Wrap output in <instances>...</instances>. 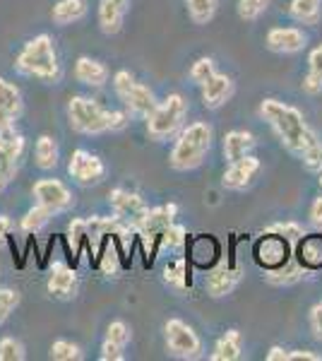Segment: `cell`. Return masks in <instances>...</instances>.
<instances>
[{"mask_svg":"<svg viewBox=\"0 0 322 361\" xmlns=\"http://www.w3.org/2000/svg\"><path fill=\"white\" fill-rule=\"evenodd\" d=\"M257 114L272 128V133L279 137V142L298 159L318 142L315 130L306 123L303 114L296 106H291V104H284L279 99H262Z\"/></svg>","mask_w":322,"mask_h":361,"instance_id":"obj_1","label":"cell"},{"mask_svg":"<svg viewBox=\"0 0 322 361\" xmlns=\"http://www.w3.org/2000/svg\"><path fill=\"white\" fill-rule=\"evenodd\" d=\"M15 73L39 82H58L63 75L61 61H58L56 42L51 34H37L15 56Z\"/></svg>","mask_w":322,"mask_h":361,"instance_id":"obj_2","label":"cell"},{"mask_svg":"<svg viewBox=\"0 0 322 361\" xmlns=\"http://www.w3.org/2000/svg\"><path fill=\"white\" fill-rule=\"evenodd\" d=\"M214 145V128L204 121L185 123L183 130L173 137V147L168 154V166L178 173L195 171L204 164L209 149Z\"/></svg>","mask_w":322,"mask_h":361,"instance_id":"obj_3","label":"cell"},{"mask_svg":"<svg viewBox=\"0 0 322 361\" xmlns=\"http://www.w3.org/2000/svg\"><path fill=\"white\" fill-rule=\"evenodd\" d=\"M188 111H190L188 99L180 94V92H171V94H166L154 106V111L144 118L147 135L154 140V142H166V140H173L185 128Z\"/></svg>","mask_w":322,"mask_h":361,"instance_id":"obj_4","label":"cell"},{"mask_svg":"<svg viewBox=\"0 0 322 361\" xmlns=\"http://www.w3.org/2000/svg\"><path fill=\"white\" fill-rule=\"evenodd\" d=\"M68 123L78 135H106V133H113V109L101 106L92 97L75 94L68 102Z\"/></svg>","mask_w":322,"mask_h":361,"instance_id":"obj_5","label":"cell"},{"mask_svg":"<svg viewBox=\"0 0 322 361\" xmlns=\"http://www.w3.org/2000/svg\"><path fill=\"white\" fill-rule=\"evenodd\" d=\"M113 92H116V97H118V102L123 104V109H125L132 118L144 121L154 111L156 104H159L154 92H151L147 85L140 82L130 70H118V73L113 75Z\"/></svg>","mask_w":322,"mask_h":361,"instance_id":"obj_6","label":"cell"},{"mask_svg":"<svg viewBox=\"0 0 322 361\" xmlns=\"http://www.w3.org/2000/svg\"><path fill=\"white\" fill-rule=\"evenodd\" d=\"M163 345H166L168 357L180 361H197L204 354L202 337L195 333L190 323L180 318H168L163 323Z\"/></svg>","mask_w":322,"mask_h":361,"instance_id":"obj_7","label":"cell"},{"mask_svg":"<svg viewBox=\"0 0 322 361\" xmlns=\"http://www.w3.org/2000/svg\"><path fill=\"white\" fill-rule=\"evenodd\" d=\"M109 173L106 161L99 154L89 152V149H75L68 159V176L80 185V188H94V185L104 183Z\"/></svg>","mask_w":322,"mask_h":361,"instance_id":"obj_8","label":"cell"},{"mask_svg":"<svg viewBox=\"0 0 322 361\" xmlns=\"http://www.w3.org/2000/svg\"><path fill=\"white\" fill-rule=\"evenodd\" d=\"M27 149V140L17 128L0 133V193L15 180L20 171L22 157Z\"/></svg>","mask_w":322,"mask_h":361,"instance_id":"obj_9","label":"cell"},{"mask_svg":"<svg viewBox=\"0 0 322 361\" xmlns=\"http://www.w3.org/2000/svg\"><path fill=\"white\" fill-rule=\"evenodd\" d=\"M175 217H178V205L175 202H163V205L149 207L147 214L135 226V234L142 238V243L147 248H156L161 234L175 222Z\"/></svg>","mask_w":322,"mask_h":361,"instance_id":"obj_10","label":"cell"},{"mask_svg":"<svg viewBox=\"0 0 322 361\" xmlns=\"http://www.w3.org/2000/svg\"><path fill=\"white\" fill-rule=\"evenodd\" d=\"M255 263L262 267V270H274V267H282L294 258V243L286 241L284 236L279 234H269V231H262L260 238L255 241Z\"/></svg>","mask_w":322,"mask_h":361,"instance_id":"obj_11","label":"cell"},{"mask_svg":"<svg viewBox=\"0 0 322 361\" xmlns=\"http://www.w3.org/2000/svg\"><path fill=\"white\" fill-rule=\"evenodd\" d=\"M32 195L39 205L49 207L56 217L58 214H66L68 209L75 207L73 190H70L61 178H39L32 188Z\"/></svg>","mask_w":322,"mask_h":361,"instance_id":"obj_12","label":"cell"},{"mask_svg":"<svg viewBox=\"0 0 322 361\" xmlns=\"http://www.w3.org/2000/svg\"><path fill=\"white\" fill-rule=\"evenodd\" d=\"M243 279V270L226 260H221L219 265H214L212 270L204 275V292L212 299H224V296L233 294L238 289Z\"/></svg>","mask_w":322,"mask_h":361,"instance_id":"obj_13","label":"cell"},{"mask_svg":"<svg viewBox=\"0 0 322 361\" xmlns=\"http://www.w3.org/2000/svg\"><path fill=\"white\" fill-rule=\"evenodd\" d=\"M109 205L113 209V214H118L123 222H128L132 226H137L140 219L147 214V200H144L140 193H135V190H128V188H113L109 193Z\"/></svg>","mask_w":322,"mask_h":361,"instance_id":"obj_14","label":"cell"},{"mask_svg":"<svg viewBox=\"0 0 322 361\" xmlns=\"http://www.w3.org/2000/svg\"><path fill=\"white\" fill-rule=\"evenodd\" d=\"M260 171H262V161L257 157L248 154L226 166L224 176H221V185L226 190H233V193H241V190H248L253 185V180L257 178Z\"/></svg>","mask_w":322,"mask_h":361,"instance_id":"obj_15","label":"cell"},{"mask_svg":"<svg viewBox=\"0 0 322 361\" xmlns=\"http://www.w3.org/2000/svg\"><path fill=\"white\" fill-rule=\"evenodd\" d=\"M46 292H49L58 301H70L75 299L80 292V277L75 272V267H70L68 263H54L46 277Z\"/></svg>","mask_w":322,"mask_h":361,"instance_id":"obj_16","label":"cell"},{"mask_svg":"<svg viewBox=\"0 0 322 361\" xmlns=\"http://www.w3.org/2000/svg\"><path fill=\"white\" fill-rule=\"evenodd\" d=\"M265 44L272 54L279 56H294L306 51L308 46V34L298 27H272L265 37Z\"/></svg>","mask_w":322,"mask_h":361,"instance_id":"obj_17","label":"cell"},{"mask_svg":"<svg viewBox=\"0 0 322 361\" xmlns=\"http://www.w3.org/2000/svg\"><path fill=\"white\" fill-rule=\"evenodd\" d=\"M132 340V330L125 320H111L106 335L101 340V352L99 359L101 361H125V349Z\"/></svg>","mask_w":322,"mask_h":361,"instance_id":"obj_18","label":"cell"},{"mask_svg":"<svg viewBox=\"0 0 322 361\" xmlns=\"http://www.w3.org/2000/svg\"><path fill=\"white\" fill-rule=\"evenodd\" d=\"M233 92H236V82H233V78L226 73H219V70H216L212 78L200 87L202 104H204V109H209V111H216V109L226 106V104L231 102Z\"/></svg>","mask_w":322,"mask_h":361,"instance_id":"obj_19","label":"cell"},{"mask_svg":"<svg viewBox=\"0 0 322 361\" xmlns=\"http://www.w3.org/2000/svg\"><path fill=\"white\" fill-rule=\"evenodd\" d=\"M128 13H130V0H99L97 20L101 32L109 34V37L118 34L125 25Z\"/></svg>","mask_w":322,"mask_h":361,"instance_id":"obj_20","label":"cell"},{"mask_svg":"<svg viewBox=\"0 0 322 361\" xmlns=\"http://www.w3.org/2000/svg\"><path fill=\"white\" fill-rule=\"evenodd\" d=\"M75 80L85 87H92V90H99L111 80V70L106 63H101L99 58L92 56H80L75 61Z\"/></svg>","mask_w":322,"mask_h":361,"instance_id":"obj_21","label":"cell"},{"mask_svg":"<svg viewBox=\"0 0 322 361\" xmlns=\"http://www.w3.org/2000/svg\"><path fill=\"white\" fill-rule=\"evenodd\" d=\"M294 258L296 263L308 272H315L322 267V236L306 234L294 243Z\"/></svg>","mask_w":322,"mask_h":361,"instance_id":"obj_22","label":"cell"},{"mask_svg":"<svg viewBox=\"0 0 322 361\" xmlns=\"http://www.w3.org/2000/svg\"><path fill=\"white\" fill-rule=\"evenodd\" d=\"M257 140L250 130H228L224 140H221V154H224L226 164L231 161H238L243 157L253 154Z\"/></svg>","mask_w":322,"mask_h":361,"instance_id":"obj_23","label":"cell"},{"mask_svg":"<svg viewBox=\"0 0 322 361\" xmlns=\"http://www.w3.org/2000/svg\"><path fill=\"white\" fill-rule=\"evenodd\" d=\"M241 357H243V333L238 328H228L214 342L212 354H209L212 361H238Z\"/></svg>","mask_w":322,"mask_h":361,"instance_id":"obj_24","label":"cell"},{"mask_svg":"<svg viewBox=\"0 0 322 361\" xmlns=\"http://www.w3.org/2000/svg\"><path fill=\"white\" fill-rule=\"evenodd\" d=\"M87 15H89L87 0H58L54 8H51V20H54V25L58 27L78 25Z\"/></svg>","mask_w":322,"mask_h":361,"instance_id":"obj_25","label":"cell"},{"mask_svg":"<svg viewBox=\"0 0 322 361\" xmlns=\"http://www.w3.org/2000/svg\"><path fill=\"white\" fill-rule=\"evenodd\" d=\"M61 161V147H58L56 137L51 135H39L37 145H34V164L41 171H54Z\"/></svg>","mask_w":322,"mask_h":361,"instance_id":"obj_26","label":"cell"},{"mask_svg":"<svg viewBox=\"0 0 322 361\" xmlns=\"http://www.w3.org/2000/svg\"><path fill=\"white\" fill-rule=\"evenodd\" d=\"M306 275H308V270H303V267L296 263V258H291L289 263L282 267L265 270V282L272 284V287H291V284L301 282Z\"/></svg>","mask_w":322,"mask_h":361,"instance_id":"obj_27","label":"cell"},{"mask_svg":"<svg viewBox=\"0 0 322 361\" xmlns=\"http://www.w3.org/2000/svg\"><path fill=\"white\" fill-rule=\"evenodd\" d=\"M161 279L168 289L183 292L188 287V258H171L161 270Z\"/></svg>","mask_w":322,"mask_h":361,"instance_id":"obj_28","label":"cell"},{"mask_svg":"<svg viewBox=\"0 0 322 361\" xmlns=\"http://www.w3.org/2000/svg\"><path fill=\"white\" fill-rule=\"evenodd\" d=\"M54 217H56V214L51 212L49 207L34 202V205L29 207L25 214H22L20 226H22V231H27V234H39V231H44L46 226L51 224V219H54Z\"/></svg>","mask_w":322,"mask_h":361,"instance_id":"obj_29","label":"cell"},{"mask_svg":"<svg viewBox=\"0 0 322 361\" xmlns=\"http://www.w3.org/2000/svg\"><path fill=\"white\" fill-rule=\"evenodd\" d=\"M289 15L301 25H318L322 17V0H291Z\"/></svg>","mask_w":322,"mask_h":361,"instance_id":"obj_30","label":"cell"},{"mask_svg":"<svg viewBox=\"0 0 322 361\" xmlns=\"http://www.w3.org/2000/svg\"><path fill=\"white\" fill-rule=\"evenodd\" d=\"M185 10H188V17L192 20V25L204 27L216 17V10H219V0H183Z\"/></svg>","mask_w":322,"mask_h":361,"instance_id":"obj_31","label":"cell"},{"mask_svg":"<svg viewBox=\"0 0 322 361\" xmlns=\"http://www.w3.org/2000/svg\"><path fill=\"white\" fill-rule=\"evenodd\" d=\"M0 109L17 116H22V111H25V99H22L20 87L5 78H0Z\"/></svg>","mask_w":322,"mask_h":361,"instance_id":"obj_32","label":"cell"},{"mask_svg":"<svg viewBox=\"0 0 322 361\" xmlns=\"http://www.w3.org/2000/svg\"><path fill=\"white\" fill-rule=\"evenodd\" d=\"M185 243H188V229H185L183 224L173 222V224L168 226V229L161 234L159 246H156V248L168 250V253H180V250L185 248Z\"/></svg>","mask_w":322,"mask_h":361,"instance_id":"obj_33","label":"cell"},{"mask_svg":"<svg viewBox=\"0 0 322 361\" xmlns=\"http://www.w3.org/2000/svg\"><path fill=\"white\" fill-rule=\"evenodd\" d=\"M99 270H101L104 277L120 275V258H118V250H116V243L111 241V238L104 243L101 255H99Z\"/></svg>","mask_w":322,"mask_h":361,"instance_id":"obj_34","label":"cell"},{"mask_svg":"<svg viewBox=\"0 0 322 361\" xmlns=\"http://www.w3.org/2000/svg\"><path fill=\"white\" fill-rule=\"evenodd\" d=\"M49 357L54 361H80L82 357H85V352H82V347L78 345V342L61 337V340H56L54 345H51Z\"/></svg>","mask_w":322,"mask_h":361,"instance_id":"obj_35","label":"cell"},{"mask_svg":"<svg viewBox=\"0 0 322 361\" xmlns=\"http://www.w3.org/2000/svg\"><path fill=\"white\" fill-rule=\"evenodd\" d=\"M27 359V347L20 337L5 335L0 337V361H25Z\"/></svg>","mask_w":322,"mask_h":361,"instance_id":"obj_36","label":"cell"},{"mask_svg":"<svg viewBox=\"0 0 322 361\" xmlns=\"http://www.w3.org/2000/svg\"><path fill=\"white\" fill-rule=\"evenodd\" d=\"M214 73H216V63H214V58L202 56V58H197V61L190 66V70H188V78H190V82H192V85L202 87L204 82H207L209 78H212Z\"/></svg>","mask_w":322,"mask_h":361,"instance_id":"obj_37","label":"cell"},{"mask_svg":"<svg viewBox=\"0 0 322 361\" xmlns=\"http://www.w3.org/2000/svg\"><path fill=\"white\" fill-rule=\"evenodd\" d=\"M269 10V0H238L236 13L243 22H257Z\"/></svg>","mask_w":322,"mask_h":361,"instance_id":"obj_38","label":"cell"},{"mask_svg":"<svg viewBox=\"0 0 322 361\" xmlns=\"http://www.w3.org/2000/svg\"><path fill=\"white\" fill-rule=\"evenodd\" d=\"M22 296L17 289H10V287H0V325L5 323L13 313L17 311V306H20Z\"/></svg>","mask_w":322,"mask_h":361,"instance_id":"obj_39","label":"cell"},{"mask_svg":"<svg viewBox=\"0 0 322 361\" xmlns=\"http://www.w3.org/2000/svg\"><path fill=\"white\" fill-rule=\"evenodd\" d=\"M262 231L279 234V236H284L286 241H291V243H296L301 236H306V229H303V224H298V222H274V224L265 226Z\"/></svg>","mask_w":322,"mask_h":361,"instance_id":"obj_40","label":"cell"},{"mask_svg":"<svg viewBox=\"0 0 322 361\" xmlns=\"http://www.w3.org/2000/svg\"><path fill=\"white\" fill-rule=\"evenodd\" d=\"M68 238L70 243H73V248H80L82 243H89V238H87V222L85 219H73V222L68 224Z\"/></svg>","mask_w":322,"mask_h":361,"instance_id":"obj_41","label":"cell"},{"mask_svg":"<svg viewBox=\"0 0 322 361\" xmlns=\"http://www.w3.org/2000/svg\"><path fill=\"white\" fill-rule=\"evenodd\" d=\"M301 161L306 164V169H310V171H315V173L322 171V142H320V140L308 149L306 154L301 157Z\"/></svg>","mask_w":322,"mask_h":361,"instance_id":"obj_42","label":"cell"},{"mask_svg":"<svg viewBox=\"0 0 322 361\" xmlns=\"http://www.w3.org/2000/svg\"><path fill=\"white\" fill-rule=\"evenodd\" d=\"M301 87H303V92L310 94V97L320 94V92H322V75L313 73V70H308L306 78H303V82H301Z\"/></svg>","mask_w":322,"mask_h":361,"instance_id":"obj_43","label":"cell"},{"mask_svg":"<svg viewBox=\"0 0 322 361\" xmlns=\"http://www.w3.org/2000/svg\"><path fill=\"white\" fill-rule=\"evenodd\" d=\"M308 320H310V330H313V335L322 342V301L310 308V318Z\"/></svg>","mask_w":322,"mask_h":361,"instance_id":"obj_44","label":"cell"},{"mask_svg":"<svg viewBox=\"0 0 322 361\" xmlns=\"http://www.w3.org/2000/svg\"><path fill=\"white\" fill-rule=\"evenodd\" d=\"M289 361H322V354H315L310 349H289Z\"/></svg>","mask_w":322,"mask_h":361,"instance_id":"obj_45","label":"cell"},{"mask_svg":"<svg viewBox=\"0 0 322 361\" xmlns=\"http://www.w3.org/2000/svg\"><path fill=\"white\" fill-rule=\"evenodd\" d=\"M308 70H313V73L322 75V44L315 46V49L310 51V56H308Z\"/></svg>","mask_w":322,"mask_h":361,"instance_id":"obj_46","label":"cell"},{"mask_svg":"<svg viewBox=\"0 0 322 361\" xmlns=\"http://www.w3.org/2000/svg\"><path fill=\"white\" fill-rule=\"evenodd\" d=\"M17 121H20V116H17V114L0 109V133H3V130H13V128H17Z\"/></svg>","mask_w":322,"mask_h":361,"instance_id":"obj_47","label":"cell"},{"mask_svg":"<svg viewBox=\"0 0 322 361\" xmlns=\"http://www.w3.org/2000/svg\"><path fill=\"white\" fill-rule=\"evenodd\" d=\"M310 224L322 229V195L315 197L313 205H310Z\"/></svg>","mask_w":322,"mask_h":361,"instance_id":"obj_48","label":"cell"},{"mask_svg":"<svg viewBox=\"0 0 322 361\" xmlns=\"http://www.w3.org/2000/svg\"><path fill=\"white\" fill-rule=\"evenodd\" d=\"M265 359L267 361H289V349L274 345V347H269V352L265 354Z\"/></svg>","mask_w":322,"mask_h":361,"instance_id":"obj_49","label":"cell"},{"mask_svg":"<svg viewBox=\"0 0 322 361\" xmlns=\"http://www.w3.org/2000/svg\"><path fill=\"white\" fill-rule=\"evenodd\" d=\"M10 231H13V219L5 217V214H0V243L8 241Z\"/></svg>","mask_w":322,"mask_h":361,"instance_id":"obj_50","label":"cell"},{"mask_svg":"<svg viewBox=\"0 0 322 361\" xmlns=\"http://www.w3.org/2000/svg\"><path fill=\"white\" fill-rule=\"evenodd\" d=\"M318 176H320V178H318V183H320V188H322V171L318 173Z\"/></svg>","mask_w":322,"mask_h":361,"instance_id":"obj_51","label":"cell"}]
</instances>
